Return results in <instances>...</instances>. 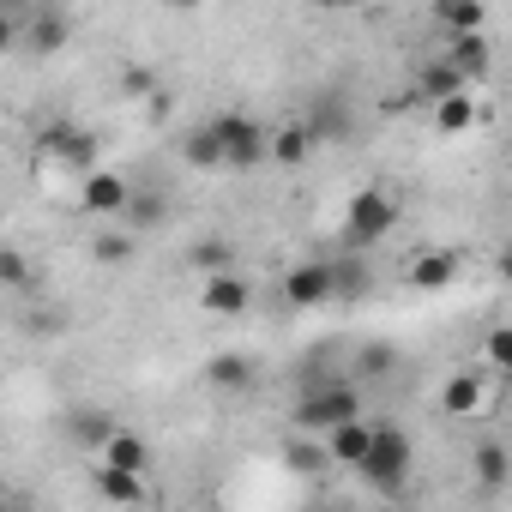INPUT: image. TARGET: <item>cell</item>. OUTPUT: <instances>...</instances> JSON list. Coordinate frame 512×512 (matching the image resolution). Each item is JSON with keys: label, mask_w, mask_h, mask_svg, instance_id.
<instances>
[{"label": "cell", "mask_w": 512, "mask_h": 512, "mask_svg": "<svg viewBox=\"0 0 512 512\" xmlns=\"http://www.w3.org/2000/svg\"><path fill=\"white\" fill-rule=\"evenodd\" d=\"M290 416H296L302 434H338L344 422H362V392L350 380H338V374L332 380H308Z\"/></svg>", "instance_id": "1"}, {"label": "cell", "mask_w": 512, "mask_h": 512, "mask_svg": "<svg viewBox=\"0 0 512 512\" xmlns=\"http://www.w3.org/2000/svg\"><path fill=\"white\" fill-rule=\"evenodd\" d=\"M398 229V199H392V187H356L350 193V205H344V247L350 253H362V247H374V241H386Z\"/></svg>", "instance_id": "2"}, {"label": "cell", "mask_w": 512, "mask_h": 512, "mask_svg": "<svg viewBox=\"0 0 512 512\" xmlns=\"http://www.w3.org/2000/svg\"><path fill=\"white\" fill-rule=\"evenodd\" d=\"M362 482L380 488V494H398V488L410 482V434H404L398 422H374V446H368Z\"/></svg>", "instance_id": "3"}, {"label": "cell", "mask_w": 512, "mask_h": 512, "mask_svg": "<svg viewBox=\"0 0 512 512\" xmlns=\"http://www.w3.org/2000/svg\"><path fill=\"white\" fill-rule=\"evenodd\" d=\"M211 133H217L229 169H253V163H266V157H272V133L253 121V115H217Z\"/></svg>", "instance_id": "4"}, {"label": "cell", "mask_w": 512, "mask_h": 512, "mask_svg": "<svg viewBox=\"0 0 512 512\" xmlns=\"http://www.w3.org/2000/svg\"><path fill=\"white\" fill-rule=\"evenodd\" d=\"M338 296V278H332V260H308L296 272H284V302L290 308H320Z\"/></svg>", "instance_id": "5"}, {"label": "cell", "mask_w": 512, "mask_h": 512, "mask_svg": "<svg viewBox=\"0 0 512 512\" xmlns=\"http://www.w3.org/2000/svg\"><path fill=\"white\" fill-rule=\"evenodd\" d=\"M308 133H314V145H332V139H350V133H356V115H350V97H344V91H320V97H314V115H308Z\"/></svg>", "instance_id": "6"}, {"label": "cell", "mask_w": 512, "mask_h": 512, "mask_svg": "<svg viewBox=\"0 0 512 512\" xmlns=\"http://www.w3.org/2000/svg\"><path fill=\"white\" fill-rule=\"evenodd\" d=\"M67 37H73L67 7H31V13H25V49L55 55V49H67Z\"/></svg>", "instance_id": "7"}, {"label": "cell", "mask_w": 512, "mask_h": 512, "mask_svg": "<svg viewBox=\"0 0 512 512\" xmlns=\"http://www.w3.org/2000/svg\"><path fill=\"white\" fill-rule=\"evenodd\" d=\"M199 308H205V314H223V320H235V314H247V308H253V284H247L241 272L205 278V290H199Z\"/></svg>", "instance_id": "8"}, {"label": "cell", "mask_w": 512, "mask_h": 512, "mask_svg": "<svg viewBox=\"0 0 512 512\" xmlns=\"http://www.w3.org/2000/svg\"><path fill=\"white\" fill-rule=\"evenodd\" d=\"M253 380H260V362L241 356V350H223L205 362V386L211 392H253Z\"/></svg>", "instance_id": "9"}, {"label": "cell", "mask_w": 512, "mask_h": 512, "mask_svg": "<svg viewBox=\"0 0 512 512\" xmlns=\"http://www.w3.org/2000/svg\"><path fill=\"white\" fill-rule=\"evenodd\" d=\"M470 476H476L482 494H500V488L512 482V458H506V446H500V440H482V446L470 452Z\"/></svg>", "instance_id": "10"}, {"label": "cell", "mask_w": 512, "mask_h": 512, "mask_svg": "<svg viewBox=\"0 0 512 512\" xmlns=\"http://www.w3.org/2000/svg\"><path fill=\"white\" fill-rule=\"evenodd\" d=\"M91 145H97V139H91V133H79V127H67V121H49V127H43V151H55L61 163L91 169V157H97Z\"/></svg>", "instance_id": "11"}, {"label": "cell", "mask_w": 512, "mask_h": 512, "mask_svg": "<svg viewBox=\"0 0 512 512\" xmlns=\"http://www.w3.org/2000/svg\"><path fill=\"white\" fill-rule=\"evenodd\" d=\"M127 205H133V187L115 169H91L85 175V211H127Z\"/></svg>", "instance_id": "12"}, {"label": "cell", "mask_w": 512, "mask_h": 512, "mask_svg": "<svg viewBox=\"0 0 512 512\" xmlns=\"http://www.w3.org/2000/svg\"><path fill=\"white\" fill-rule=\"evenodd\" d=\"M482 404H488L482 374H452V380L440 386V410H446V416H482Z\"/></svg>", "instance_id": "13"}, {"label": "cell", "mask_w": 512, "mask_h": 512, "mask_svg": "<svg viewBox=\"0 0 512 512\" xmlns=\"http://www.w3.org/2000/svg\"><path fill=\"white\" fill-rule=\"evenodd\" d=\"M368 446H374V422H344L338 434H326L332 464H350V470H362V464H368Z\"/></svg>", "instance_id": "14"}, {"label": "cell", "mask_w": 512, "mask_h": 512, "mask_svg": "<svg viewBox=\"0 0 512 512\" xmlns=\"http://www.w3.org/2000/svg\"><path fill=\"white\" fill-rule=\"evenodd\" d=\"M97 464H115V470H133V476H145V470H151V446H145V434H133V428H115Z\"/></svg>", "instance_id": "15"}, {"label": "cell", "mask_w": 512, "mask_h": 512, "mask_svg": "<svg viewBox=\"0 0 512 512\" xmlns=\"http://www.w3.org/2000/svg\"><path fill=\"white\" fill-rule=\"evenodd\" d=\"M91 482H97V494H103L109 506H139V500H145V476H133V470L97 464V470H91Z\"/></svg>", "instance_id": "16"}, {"label": "cell", "mask_w": 512, "mask_h": 512, "mask_svg": "<svg viewBox=\"0 0 512 512\" xmlns=\"http://www.w3.org/2000/svg\"><path fill=\"white\" fill-rule=\"evenodd\" d=\"M416 97H428V103H452V97H464V73L440 55V61H428L422 67V79H416Z\"/></svg>", "instance_id": "17"}, {"label": "cell", "mask_w": 512, "mask_h": 512, "mask_svg": "<svg viewBox=\"0 0 512 512\" xmlns=\"http://www.w3.org/2000/svg\"><path fill=\"white\" fill-rule=\"evenodd\" d=\"M187 266L205 272V278H223V272H235V247H229L223 235H199V241L187 247Z\"/></svg>", "instance_id": "18"}, {"label": "cell", "mask_w": 512, "mask_h": 512, "mask_svg": "<svg viewBox=\"0 0 512 512\" xmlns=\"http://www.w3.org/2000/svg\"><path fill=\"white\" fill-rule=\"evenodd\" d=\"M434 19H440L452 37H482V25H488V7H482V0H440V7H434Z\"/></svg>", "instance_id": "19"}, {"label": "cell", "mask_w": 512, "mask_h": 512, "mask_svg": "<svg viewBox=\"0 0 512 512\" xmlns=\"http://www.w3.org/2000/svg\"><path fill=\"white\" fill-rule=\"evenodd\" d=\"M446 61L464 73V85H470V79H488V67H494L488 37H452V43H446Z\"/></svg>", "instance_id": "20"}, {"label": "cell", "mask_w": 512, "mask_h": 512, "mask_svg": "<svg viewBox=\"0 0 512 512\" xmlns=\"http://www.w3.org/2000/svg\"><path fill=\"white\" fill-rule=\"evenodd\" d=\"M332 278H338V302H356V296H368V290H374L368 260H362V253H350V247L332 260Z\"/></svg>", "instance_id": "21"}, {"label": "cell", "mask_w": 512, "mask_h": 512, "mask_svg": "<svg viewBox=\"0 0 512 512\" xmlns=\"http://www.w3.org/2000/svg\"><path fill=\"white\" fill-rule=\"evenodd\" d=\"M308 151H314V133H308V121H290V127H278V133H272V163L296 169V163H308Z\"/></svg>", "instance_id": "22"}, {"label": "cell", "mask_w": 512, "mask_h": 512, "mask_svg": "<svg viewBox=\"0 0 512 512\" xmlns=\"http://www.w3.org/2000/svg\"><path fill=\"white\" fill-rule=\"evenodd\" d=\"M458 278V253H422V260L410 266V284L416 290H446Z\"/></svg>", "instance_id": "23"}, {"label": "cell", "mask_w": 512, "mask_h": 512, "mask_svg": "<svg viewBox=\"0 0 512 512\" xmlns=\"http://www.w3.org/2000/svg\"><path fill=\"white\" fill-rule=\"evenodd\" d=\"M284 464H290L296 476H320V470L332 464V452H326V446H314L308 434H290V440H284Z\"/></svg>", "instance_id": "24"}, {"label": "cell", "mask_w": 512, "mask_h": 512, "mask_svg": "<svg viewBox=\"0 0 512 512\" xmlns=\"http://www.w3.org/2000/svg\"><path fill=\"white\" fill-rule=\"evenodd\" d=\"M476 97H452V103H434V127L446 133V139H458V133H470L476 127Z\"/></svg>", "instance_id": "25"}, {"label": "cell", "mask_w": 512, "mask_h": 512, "mask_svg": "<svg viewBox=\"0 0 512 512\" xmlns=\"http://www.w3.org/2000/svg\"><path fill=\"white\" fill-rule=\"evenodd\" d=\"M91 260H97V266H127V260H133V235L103 229V235L91 241Z\"/></svg>", "instance_id": "26"}, {"label": "cell", "mask_w": 512, "mask_h": 512, "mask_svg": "<svg viewBox=\"0 0 512 512\" xmlns=\"http://www.w3.org/2000/svg\"><path fill=\"white\" fill-rule=\"evenodd\" d=\"M181 157H187L193 169H217V163H223V145H217V133H211V127H199V133H187Z\"/></svg>", "instance_id": "27"}, {"label": "cell", "mask_w": 512, "mask_h": 512, "mask_svg": "<svg viewBox=\"0 0 512 512\" xmlns=\"http://www.w3.org/2000/svg\"><path fill=\"white\" fill-rule=\"evenodd\" d=\"M127 217H133L139 229H163V223H169V199H163V193H133Z\"/></svg>", "instance_id": "28"}, {"label": "cell", "mask_w": 512, "mask_h": 512, "mask_svg": "<svg viewBox=\"0 0 512 512\" xmlns=\"http://www.w3.org/2000/svg\"><path fill=\"white\" fill-rule=\"evenodd\" d=\"M392 368H398V350H392V344H362L356 380H380V374H392Z\"/></svg>", "instance_id": "29"}, {"label": "cell", "mask_w": 512, "mask_h": 512, "mask_svg": "<svg viewBox=\"0 0 512 512\" xmlns=\"http://www.w3.org/2000/svg\"><path fill=\"white\" fill-rule=\"evenodd\" d=\"M0 284H7V290H31V266H25L19 247H0Z\"/></svg>", "instance_id": "30"}, {"label": "cell", "mask_w": 512, "mask_h": 512, "mask_svg": "<svg viewBox=\"0 0 512 512\" xmlns=\"http://www.w3.org/2000/svg\"><path fill=\"white\" fill-rule=\"evenodd\" d=\"M482 350H488V362L506 374V368H512V326H494V332L482 338Z\"/></svg>", "instance_id": "31"}, {"label": "cell", "mask_w": 512, "mask_h": 512, "mask_svg": "<svg viewBox=\"0 0 512 512\" xmlns=\"http://www.w3.org/2000/svg\"><path fill=\"white\" fill-rule=\"evenodd\" d=\"M121 85H127V91H157V73H151V67H127Z\"/></svg>", "instance_id": "32"}, {"label": "cell", "mask_w": 512, "mask_h": 512, "mask_svg": "<svg viewBox=\"0 0 512 512\" xmlns=\"http://www.w3.org/2000/svg\"><path fill=\"white\" fill-rule=\"evenodd\" d=\"M500 278H506V284H512V241H506V247H500Z\"/></svg>", "instance_id": "33"}, {"label": "cell", "mask_w": 512, "mask_h": 512, "mask_svg": "<svg viewBox=\"0 0 512 512\" xmlns=\"http://www.w3.org/2000/svg\"><path fill=\"white\" fill-rule=\"evenodd\" d=\"M500 380H506V392H512V368H506V374H500Z\"/></svg>", "instance_id": "34"}, {"label": "cell", "mask_w": 512, "mask_h": 512, "mask_svg": "<svg viewBox=\"0 0 512 512\" xmlns=\"http://www.w3.org/2000/svg\"><path fill=\"white\" fill-rule=\"evenodd\" d=\"M380 512H392V506H380Z\"/></svg>", "instance_id": "35"}]
</instances>
